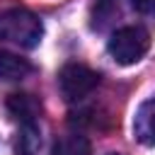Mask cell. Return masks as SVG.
Returning a JSON list of instances; mask_svg holds the SVG:
<instances>
[{
  "instance_id": "6da1fadb",
  "label": "cell",
  "mask_w": 155,
  "mask_h": 155,
  "mask_svg": "<svg viewBox=\"0 0 155 155\" xmlns=\"http://www.w3.org/2000/svg\"><path fill=\"white\" fill-rule=\"evenodd\" d=\"M44 24L27 7H7L0 12V39L22 48H34L41 41Z\"/></svg>"
},
{
  "instance_id": "7a4b0ae2",
  "label": "cell",
  "mask_w": 155,
  "mask_h": 155,
  "mask_svg": "<svg viewBox=\"0 0 155 155\" xmlns=\"http://www.w3.org/2000/svg\"><path fill=\"white\" fill-rule=\"evenodd\" d=\"M150 48V34L138 27V24H131V27H121L111 34L109 44H107V51L109 56L119 63V65H133L138 63Z\"/></svg>"
},
{
  "instance_id": "3957f363",
  "label": "cell",
  "mask_w": 155,
  "mask_h": 155,
  "mask_svg": "<svg viewBox=\"0 0 155 155\" xmlns=\"http://www.w3.org/2000/svg\"><path fill=\"white\" fill-rule=\"evenodd\" d=\"M97 82H99V75L82 63H65L58 73V90L63 99L70 104L85 99L97 87Z\"/></svg>"
},
{
  "instance_id": "277c9868",
  "label": "cell",
  "mask_w": 155,
  "mask_h": 155,
  "mask_svg": "<svg viewBox=\"0 0 155 155\" xmlns=\"http://www.w3.org/2000/svg\"><path fill=\"white\" fill-rule=\"evenodd\" d=\"M7 111L17 119V121H22V126H24V131L29 128V131H36V116H39V111H41V104L31 97V94H10V99H7Z\"/></svg>"
},
{
  "instance_id": "5b68a950",
  "label": "cell",
  "mask_w": 155,
  "mask_h": 155,
  "mask_svg": "<svg viewBox=\"0 0 155 155\" xmlns=\"http://www.w3.org/2000/svg\"><path fill=\"white\" fill-rule=\"evenodd\" d=\"M133 136L143 145H155V97L145 99L133 119Z\"/></svg>"
},
{
  "instance_id": "8992f818",
  "label": "cell",
  "mask_w": 155,
  "mask_h": 155,
  "mask_svg": "<svg viewBox=\"0 0 155 155\" xmlns=\"http://www.w3.org/2000/svg\"><path fill=\"white\" fill-rule=\"evenodd\" d=\"M31 73V63L10 53V51H0V82H15L22 80Z\"/></svg>"
},
{
  "instance_id": "52a82bcc",
  "label": "cell",
  "mask_w": 155,
  "mask_h": 155,
  "mask_svg": "<svg viewBox=\"0 0 155 155\" xmlns=\"http://www.w3.org/2000/svg\"><path fill=\"white\" fill-rule=\"evenodd\" d=\"M90 153H92V145L82 133L61 136L51 148V155H90Z\"/></svg>"
},
{
  "instance_id": "ba28073f",
  "label": "cell",
  "mask_w": 155,
  "mask_h": 155,
  "mask_svg": "<svg viewBox=\"0 0 155 155\" xmlns=\"http://www.w3.org/2000/svg\"><path fill=\"white\" fill-rule=\"evenodd\" d=\"M138 12H155V0H128Z\"/></svg>"
},
{
  "instance_id": "9c48e42d",
  "label": "cell",
  "mask_w": 155,
  "mask_h": 155,
  "mask_svg": "<svg viewBox=\"0 0 155 155\" xmlns=\"http://www.w3.org/2000/svg\"><path fill=\"white\" fill-rule=\"evenodd\" d=\"M111 155H114V153H111Z\"/></svg>"
}]
</instances>
